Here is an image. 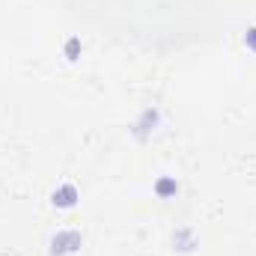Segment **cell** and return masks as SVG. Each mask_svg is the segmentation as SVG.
I'll use <instances>...</instances> for the list:
<instances>
[{"label": "cell", "mask_w": 256, "mask_h": 256, "mask_svg": "<svg viewBox=\"0 0 256 256\" xmlns=\"http://www.w3.org/2000/svg\"><path fill=\"white\" fill-rule=\"evenodd\" d=\"M80 248V236L78 232H60L54 238V254H72Z\"/></svg>", "instance_id": "obj_1"}, {"label": "cell", "mask_w": 256, "mask_h": 256, "mask_svg": "<svg viewBox=\"0 0 256 256\" xmlns=\"http://www.w3.org/2000/svg\"><path fill=\"white\" fill-rule=\"evenodd\" d=\"M244 45H250V48L256 51V30H250V33L244 36Z\"/></svg>", "instance_id": "obj_5"}, {"label": "cell", "mask_w": 256, "mask_h": 256, "mask_svg": "<svg viewBox=\"0 0 256 256\" xmlns=\"http://www.w3.org/2000/svg\"><path fill=\"white\" fill-rule=\"evenodd\" d=\"M74 200H78L74 185H63L60 191H54V206H60V208H72V206H74Z\"/></svg>", "instance_id": "obj_2"}, {"label": "cell", "mask_w": 256, "mask_h": 256, "mask_svg": "<svg viewBox=\"0 0 256 256\" xmlns=\"http://www.w3.org/2000/svg\"><path fill=\"white\" fill-rule=\"evenodd\" d=\"M155 191L161 194V196H170V194H176V191H179V185H176V182H173V179H161V182H158V188H155Z\"/></svg>", "instance_id": "obj_3"}, {"label": "cell", "mask_w": 256, "mask_h": 256, "mask_svg": "<svg viewBox=\"0 0 256 256\" xmlns=\"http://www.w3.org/2000/svg\"><path fill=\"white\" fill-rule=\"evenodd\" d=\"M78 48H80V45H78V39H72V42L66 45V51H68V60H74V54H78Z\"/></svg>", "instance_id": "obj_4"}]
</instances>
